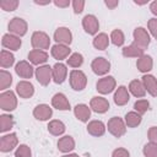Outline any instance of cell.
Wrapping results in <instances>:
<instances>
[{
	"label": "cell",
	"mask_w": 157,
	"mask_h": 157,
	"mask_svg": "<svg viewBox=\"0 0 157 157\" xmlns=\"http://www.w3.org/2000/svg\"><path fill=\"white\" fill-rule=\"evenodd\" d=\"M7 29H9V33L11 34H15L17 37H23L27 31H28V25L27 22L21 18V17H12L7 25Z\"/></svg>",
	"instance_id": "cell-5"
},
{
	"label": "cell",
	"mask_w": 157,
	"mask_h": 157,
	"mask_svg": "<svg viewBox=\"0 0 157 157\" xmlns=\"http://www.w3.org/2000/svg\"><path fill=\"white\" fill-rule=\"evenodd\" d=\"M74 114L77 120L82 123H87L88 119L91 118V108L85 103H78L74 107Z\"/></svg>",
	"instance_id": "cell-25"
},
{
	"label": "cell",
	"mask_w": 157,
	"mask_h": 157,
	"mask_svg": "<svg viewBox=\"0 0 157 157\" xmlns=\"http://www.w3.org/2000/svg\"><path fill=\"white\" fill-rule=\"evenodd\" d=\"M82 28L87 34L96 36L99 29V21L94 15H86L82 18Z\"/></svg>",
	"instance_id": "cell-12"
},
{
	"label": "cell",
	"mask_w": 157,
	"mask_h": 157,
	"mask_svg": "<svg viewBox=\"0 0 157 157\" xmlns=\"http://www.w3.org/2000/svg\"><path fill=\"white\" fill-rule=\"evenodd\" d=\"M15 125L13 117L11 114H1L0 115V131L7 132L10 131Z\"/></svg>",
	"instance_id": "cell-34"
},
{
	"label": "cell",
	"mask_w": 157,
	"mask_h": 157,
	"mask_svg": "<svg viewBox=\"0 0 157 157\" xmlns=\"http://www.w3.org/2000/svg\"><path fill=\"white\" fill-rule=\"evenodd\" d=\"M136 67L144 75L145 74H148L152 70V67H153V59H152V56L151 55H146V54H144L142 56H140L136 60Z\"/></svg>",
	"instance_id": "cell-26"
},
{
	"label": "cell",
	"mask_w": 157,
	"mask_h": 157,
	"mask_svg": "<svg viewBox=\"0 0 157 157\" xmlns=\"http://www.w3.org/2000/svg\"><path fill=\"white\" fill-rule=\"evenodd\" d=\"M18 146V137L15 132H9L2 135L0 139V151L1 152H10Z\"/></svg>",
	"instance_id": "cell-10"
},
{
	"label": "cell",
	"mask_w": 157,
	"mask_h": 157,
	"mask_svg": "<svg viewBox=\"0 0 157 157\" xmlns=\"http://www.w3.org/2000/svg\"><path fill=\"white\" fill-rule=\"evenodd\" d=\"M50 2H52L50 0H47V1H37V0H36V1H34V4H37V5H49Z\"/></svg>",
	"instance_id": "cell-49"
},
{
	"label": "cell",
	"mask_w": 157,
	"mask_h": 157,
	"mask_svg": "<svg viewBox=\"0 0 157 157\" xmlns=\"http://www.w3.org/2000/svg\"><path fill=\"white\" fill-rule=\"evenodd\" d=\"M53 69V81L58 85L63 83L66 77H67V65L63 64V63H56L54 64V66H52Z\"/></svg>",
	"instance_id": "cell-19"
},
{
	"label": "cell",
	"mask_w": 157,
	"mask_h": 157,
	"mask_svg": "<svg viewBox=\"0 0 157 157\" xmlns=\"http://www.w3.org/2000/svg\"><path fill=\"white\" fill-rule=\"evenodd\" d=\"M132 38H134L132 43H135L136 45H139L142 49H146L151 42V36H150L148 31L144 27H136L132 32Z\"/></svg>",
	"instance_id": "cell-8"
},
{
	"label": "cell",
	"mask_w": 157,
	"mask_h": 157,
	"mask_svg": "<svg viewBox=\"0 0 157 157\" xmlns=\"http://www.w3.org/2000/svg\"><path fill=\"white\" fill-rule=\"evenodd\" d=\"M109 43H110V39H109L108 34L107 33H103V32L96 34L93 37V40H92V44H93V47L97 50H105L108 48Z\"/></svg>",
	"instance_id": "cell-30"
},
{
	"label": "cell",
	"mask_w": 157,
	"mask_h": 157,
	"mask_svg": "<svg viewBox=\"0 0 157 157\" xmlns=\"http://www.w3.org/2000/svg\"><path fill=\"white\" fill-rule=\"evenodd\" d=\"M36 69L33 67V65L29 61L26 60H21L15 65V72L21 77V78H31L34 75Z\"/></svg>",
	"instance_id": "cell-15"
},
{
	"label": "cell",
	"mask_w": 157,
	"mask_h": 157,
	"mask_svg": "<svg viewBox=\"0 0 157 157\" xmlns=\"http://www.w3.org/2000/svg\"><path fill=\"white\" fill-rule=\"evenodd\" d=\"M134 2L136 5H145V4H147V1H137V0H134Z\"/></svg>",
	"instance_id": "cell-51"
},
{
	"label": "cell",
	"mask_w": 157,
	"mask_h": 157,
	"mask_svg": "<svg viewBox=\"0 0 157 157\" xmlns=\"http://www.w3.org/2000/svg\"><path fill=\"white\" fill-rule=\"evenodd\" d=\"M53 39L56 42V44L70 47V44L72 43V33L67 27H58L53 34Z\"/></svg>",
	"instance_id": "cell-11"
},
{
	"label": "cell",
	"mask_w": 157,
	"mask_h": 157,
	"mask_svg": "<svg viewBox=\"0 0 157 157\" xmlns=\"http://www.w3.org/2000/svg\"><path fill=\"white\" fill-rule=\"evenodd\" d=\"M150 11L156 16V18H157V0H155V1H152L151 4H150Z\"/></svg>",
	"instance_id": "cell-48"
},
{
	"label": "cell",
	"mask_w": 157,
	"mask_h": 157,
	"mask_svg": "<svg viewBox=\"0 0 157 157\" xmlns=\"http://www.w3.org/2000/svg\"><path fill=\"white\" fill-rule=\"evenodd\" d=\"M31 45L33 49L47 50L50 47V38L43 31H34L31 36Z\"/></svg>",
	"instance_id": "cell-3"
},
{
	"label": "cell",
	"mask_w": 157,
	"mask_h": 157,
	"mask_svg": "<svg viewBox=\"0 0 157 157\" xmlns=\"http://www.w3.org/2000/svg\"><path fill=\"white\" fill-rule=\"evenodd\" d=\"M61 157H80V156H78L77 153H71V152H70V153H64Z\"/></svg>",
	"instance_id": "cell-50"
},
{
	"label": "cell",
	"mask_w": 157,
	"mask_h": 157,
	"mask_svg": "<svg viewBox=\"0 0 157 157\" xmlns=\"http://www.w3.org/2000/svg\"><path fill=\"white\" fill-rule=\"evenodd\" d=\"M69 82H70V86L74 91H83L86 88V85H87V76L83 71L81 70H71L70 74H69Z\"/></svg>",
	"instance_id": "cell-1"
},
{
	"label": "cell",
	"mask_w": 157,
	"mask_h": 157,
	"mask_svg": "<svg viewBox=\"0 0 157 157\" xmlns=\"http://www.w3.org/2000/svg\"><path fill=\"white\" fill-rule=\"evenodd\" d=\"M15 157H32V151L28 145L21 144L15 150Z\"/></svg>",
	"instance_id": "cell-40"
},
{
	"label": "cell",
	"mask_w": 157,
	"mask_h": 157,
	"mask_svg": "<svg viewBox=\"0 0 157 157\" xmlns=\"http://www.w3.org/2000/svg\"><path fill=\"white\" fill-rule=\"evenodd\" d=\"M83 64V55L81 53H71V55L66 59V65L75 69L81 67Z\"/></svg>",
	"instance_id": "cell-35"
},
{
	"label": "cell",
	"mask_w": 157,
	"mask_h": 157,
	"mask_svg": "<svg viewBox=\"0 0 157 157\" xmlns=\"http://www.w3.org/2000/svg\"><path fill=\"white\" fill-rule=\"evenodd\" d=\"M91 69L98 76H107V74L110 70V63L108 59H105L103 56H98V58H94L92 60Z\"/></svg>",
	"instance_id": "cell-9"
},
{
	"label": "cell",
	"mask_w": 157,
	"mask_h": 157,
	"mask_svg": "<svg viewBox=\"0 0 157 157\" xmlns=\"http://www.w3.org/2000/svg\"><path fill=\"white\" fill-rule=\"evenodd\" d=\"M96 90L98 93L101 94H109L112 93L113 91L117 90V81L113 76L110 75H107V76H103L102 78H99L96 83Z\"/></svg>",
	"instance_id": "cell-6"
},
{
	"label": "cell",
	"mask_w": 157,
	"mask_h": 157,
	"mask_svg": "<svg viewBox=\"0 0 157 157\" xmlns=\"http://www.w3.org/2000/svg\"><path fill=\"white\" fill-rule=\"evenodd\" d=\"M104 5H105L108 9L114 10V9L119 5V1H118V0H105V1H104Z\"/></svg>",
	"instance_id": "cell-47"
},
{
	"label": "cell",
	"mask_w": 157,
	"mask_h": 157,
	"mask_svg": "<svg viewBox=\"0 0 157 157\" xmlns=\"http://www.w3.org/2000/svg\"><path fill=\"white\" fill-rule=\"evenodd\" d=\"M13 64H15V55L10 50L2 49L0 53V66L5 70V69L11 67Z\"/></svg>",
	"instance_id": "cell-33"
},
{
	"label": "cell",
	"mask_w": 157,
	"mask_h": 157,
	"mask_svg": "<svg viewBox=\"0 0 157 157\" xmlns=\"http://www.w3.org/2000/svg\"><path fill=\"white\" fill-rule=\"evenodd\" d=\"M50 54L54 59L61 61L64 59H67L71 55V49L69 45H64V44H54L50 49Z\"/></svg>",
	"instance_id": "cell-21"
},
{
	"label": "cell",
	"mask_w": 157,
	"mask_h": 157,
	"mask_svg": "<svg viewBox=\"0 0 157 157\" xmlns=\"http://www.w3.org/2000/svg\"><path fill=\"white\" fill-rule=\"evenodd\" d=\"M0 108L4 112H12L17 108V96L13 91L7 90L0 93Z\"/></svg>",
	"instance_id": "cell-2"
},
{
	"label": "cell",
	"mask_w": 157,
	"mask_h": 157,
	"mask_svg": "<svg viewBox=\"0 0 157 157\" xmlns=\"http://www.w3.org/2000/svg\"><path fill=\"white\" fill-rule=\"evenodd\" d=\"M107 129L108 131L114 136V137H121L125 135L126 132V124L124 121V119L119 118V117H113L108 120L107 123Z\"/></svg>",
	"instance_id": "cell-4"
},
{
	"label": "cell",
	"mask_w": 157,
	"mask_h": 157,
	"mask_svg": "<svg viewBox=\"0 0 157 157\" xmlns=\"http://www.w3.org/2000/svg\"><path fill=\"white\" fill-rule=\"evenodd\" d=\"M52 107L58 109V110H69L70 109V102L64 93L58 92L52 97Z\"/></svg>",
	"instance_id": "cell-24"
},
{
	"label": "cell",
	"mask_w": 157,
	"mask_h": 157,
	"mask_svg": "<svg viewBox=\"0 0 157 157\" xmlns=\"http://www.w3.org/2000/svg\"><path fill=\"white\" fill-rule=\"evenodd\" d=\"M90 108L94 113L104 114L105 112L109 110V102L107 98H104L102 96H94L90 101Z\"/></svg>",
	"instance_id": "cell-13"
},
{
	"label": "cell",
	"mask_w": 157,
	"mask_h": 157,
	"mask_svg": "<svg viewBox=\"0 0 157 157\" xmlns=\"http://www.w3.org/2000/svg\"><path fill=\"white\" fill-rule=\"evenodd\" d=\"M121 54L125 58H140L145 54V49L140 48L139 45H136L135 43H131L130 45H126V47H123L121 49Z\"/></svg>",
	"instance_id": "cell-29"
},
{
	"label": "cell",
	"mask_w": 157,
	"mask_h": 157,
	"mask_svg": "<svg viewBox=\"0 0 157 157\" xmlns=\"http://www.w3.org/2000/svg\"><path fill=\"white\" fill-rule=\"evenodd\" d=\"M16 94L20 98H31L34 94V86L27 80H22L16 85Z\"/></svg>",
	"instance_id": "cell-16"
},
{
	"label": "cell",
	"mask_w": 157,
	"mask_h": 157,
	"mask_svg": "<svg viewBox=\"0 0 157 157\" xmlns=\"http://www.w3.org/2000/svg\"><path fill=\"white\" fill-rule=\"evenodd\" d=\"M12 83V75L6 71V70H0V90L4 92V91H7V88L11 86Z\"/></svg>",
	"instance_id": "cell-37"
},
{
	"label": "cell",
	"mask_w": 157,
	"mask_h": 157,
	"mask_svg": "<svg viewBox=\"0 0 157 157\" xmlns=\"http://www.w3.org/2000/svg\"><path fill=\"white\" fill-rule=\"evenodd\" d=\"M53 4L56 6V7H60V9H66L70 6V0H54Z\"/></svg>",
	"instance_id": "cell-46"
},
{
	"label": "cell",
	"mask_w": 157,
	"mask_h": 157,
	"mask_svg": "<svg viewBox=\"0 0 157 157\" xmlns=\"http://www.w3.org/2000/svg\"><path fill=\"white\" fill-rule=\"evenodd\" d=\"M134 109L135 112H137L139 114H145L147 110H150V102L145 98H140L134 103Z\"/></svg>",
	"instance_id": "cell-38"
},
{
	"label": "cell",
	"mask_w": 157,
	"mask_h": 157,
	"mask_svg": "<svg viewBox=\"0 0 157 157\" xmlns=\"http://www.w3.org/2000/svg\"><path fill=\"white\" fill-rule=\"evenodd\" d=\"M53 115V108L45 103H40L38 105L34 107L33 109V117L37 119V120H40V121H47L52 118Z\"/></svg>",
	"instance_id": "cell-17"
},
{
	"label": "cell",
	"mask_w": 157,
	"mask_h": 157,
	"mask_svg": "<svg viewBox=\"0 0 157 157\" xmlns=\"http://www.w3.org/2000/svg\"><path fill=\"white\" fill-rule=\"evenodd\" d=\"M142 153L145 157H157V144L147 142L142 148Z\"/></svg>",
	"instance_id": "cell-41"
},
{
	"label": "cell",
	"mask_w": 157,
	"mask_h": 157,
	"mask_svg": "<svg viewBox=\"0 0 157 157\" xmlns=\"http://www.w3.org/2000/svg\"><path fill=\"white\" fill-rule=\"evenodd\" d=\"M109 39H110V42H112L115 47H121V45L124 44V42H125V36H124V33H123L121 29L115 28V29H113V31L110 32Z\"/></svg>",
	"instance_id": "cell-36"
},
{
	"label": "cell",
	"mask_w": 157,
	"mask_h": 157,
	"mask_svg": "<svg viewBox=\"0 0 157 157\" xmlns=\"http://www.w3.org/2000/svg\"><path fill=\"white\" fill-rule=\"evenodd\" d=\"M113 99H114V103H115L117 105H119V107L125 105V104L130 101V92H129L128 87H125L124 85L118 86L117 90L114 91Z\"/></svg>",
	"instance_id": "cell-20"
},
{
	"label": "cell",
	"mask_w": 157,
	"mask_h": 157,
	"mask_svg": "<svg viewBox=\"0 0 157 157\" xmlns=\"http://www.w3.org/2000/svg\"><path fill=\"white\" fill-rule=\"evenodd\" d=\"M147 31H148L150 36H152L155 39H157V18L156 17H152V18L148 20Z\"/></svg>",
	"instance_id": "cell-42"
},
{
	"label": "cell",
	"mask_w": 157,
	"mask_h": 157,
	"mask_svg": "<svg viewBox=\"0 0 157 157\" xmlns=\"http://www.w3.org/2000/svg\"><path fill=\"white\" fill-rule=\"evenodd\" d=\"M147 137H148V142L152 144H157V126H151L147 131Z\"/></svg>",
	"instance_id": "cell-45"
},
{
	"label": "cell",
	"mask_w": 157,
	"mask_h": 157,
	"mask_svg": "<svg viewBox=\"0 0 157 157\" xmlns=\"http://www.w3.org/2000/svg\"><path fill=\"white\" fill-rule=\"evenodd\" d=\"M1 44L2 47L6 49V50H10V52H16L21 48L22 45V40L20 37L15 36V34H11V33H6L2 36V39H1Z\"/></svg>",
	"instance_id": "cell-14"
},
{
	"label": "cell",
	"mask_w": 157,
	"mask_h": 157,
	"mask_svg": "<svg viewBox=\"0 0 157 157\" xmlns=\"http://www.w3.org/2000/svg\"><path fill=\"white\" fill-rule=\"evenodd\" d=\"M18 0H0V7L7 12L15 11L18 7Z\"/></svg>",
	"instance_id": "cell-39"
},
{
	"label": "cell",
	"mask_w": 157,
	"mask_h": 157,
	"mask_svg": "<svg viewBox=\"0 0 157 157\" xmlns=\"http://www.w3.org/2000/svg\"><path fill=\"white\" fill-rule=\"evenodd\" d=\"M71 5H72V10L75 13H81L85 9V1L83 0H74L71 2Z\"/></svg>",
	"instance_id": "cell-43"
},
{
	"label": "cell",
	"mask_w": 157,
	"mask_h": 157,
	"mask_svg": "<svg viewBox=\"0 0 157 157\" xmlns=\"http://www.w3.org/2000/svg\"><path fill=\"white\" fill-rule=\"evenodd\" d=\"M128 90H129L130 94H132L136 98H144L145 94L147 93L146 90H145V87H144L142 81L141 80H137V78L130 81V83L128 86Z\"/></svg>",
	"instance_id": "cell-27"
},
{
	"label": "cell",
	"mask_w": 157,
	"mask_h": 157,
	"mask_svg": "<svg viewBox=\"0 0 157 157\" xmlns=\"http://www.w3.org/2000/svg\"><path fill=\"white\" fill-rule=\"evenodd\" d=\"M141 81L144 83L146 92L152 97H157V78L151 74H145L141 77Z\"/></svg>",
	"instance_id": "cell-23"
},
{
	"label": "cell",
	"mask_w": 157,
	"mask_h": 157,
	"mask_svg": "<svg viewBox=\"0 0 157 157\" xmlns=\"http://www.w3.org/2000/svg\"><path fill=\"white\" fill-rule=\"evenodd\" d=\"M112 157H130V152L124 147H118L112 152Z\"/></svg>",
	"instance_id": "cell-44"
},
{
	"label": "cell",
	"mask_w": 157,
	"mask_h": 157,
	"mask_svg": "<svg viewBox=\"0 0 157 157\" xmlns=\"http://www.w3.org/2000/svg\"><path fill=\"white\" fill-rule=\"evenodd\" d=\"M124 121L126 124V128H137L142 121V115L135 110H131L125 114Z\"/></svg>",
	"instance_id": "cell-31"
},
{
	"label": "cell",
	"mask_w": 157,
	"mask_h": 157,
	"mask_svg": "<svg viewBox=\"0 0 157 157\" xmlns=\"http://www.w3.org/2000/svg\"><path fill=\"white\" fill-rule=\"evenodd\" d=\"M75 148V140L70 135H64L58 140V150L63 153H70Z\"/></svg>",
	"instance_id": "cell-28"
},
{
	"label": "cell",
	"mask_w": 157,
	"mask_h": 157,
	"mask_svg": "<svg viewBox=\"0 0 157 157\" xmlns=\"http://www.w3.org/2000/svg\"><path fill=\"white\" fill-rule=\"evenodd\" d=\"M87 132L94 137H99V136H103L105 134V130H107V125L101 121V120H91L88 121L87 124Z\"/></svg>",
	"instance_id": "cell-22"
},
{
	"label": "cell",
	"mask_w": 157,
	"mask_h": 157,
	"mask_svg": "<svg viewBox=\"0 0 157 157\" xmlns=\"http://www.w3.org/2000/svg\"><path fill=\"white\" fill-rule=\"evenodd\" d=\"M48 53L47 50H39V49H32L29 53H28V61L32 64V65H37V66H40V65H44L47 61H48Z\"/></svg>",
	"instance_id": "cell-18"
},
{
	"label": "cell",
	"mask_w": 157,
	"mask_h": 157,
	"mask_svg": "<svg viewBox=\"0 0 157 157\" xmlns=\"http://www.w3.org/2000/svg\"><path fill=\"white\" fill-rule=\"evenodd\" d=\"M48 131L52 134V135H54V136H61L64 132H65V130H66V126H65V124L61 121V120H58V119H53V120H50L49 123H48Z\"/></svg>",
	"instance_id": "cell-32"
},
{
	"label": "cell",
	"mask_w": 157,
	"mask_h": 157,
	"mask_svg": "<svg viewBox=\"0 0 157 157\" xmlns=\"http://www.w3.org/2000/svg\"><path fill=\"white\" fill-rule=\"evenodd\" d=\"M53 67L49 66L48 64H44V65H40L34 71V76H36V80L39 82V85L42 86H48L50 83V81L53 80Z\"/></svg>",
	"instance_id": "cell-7"
}]
</instances>
